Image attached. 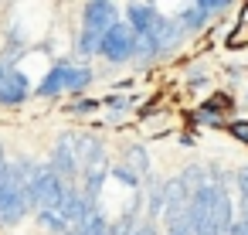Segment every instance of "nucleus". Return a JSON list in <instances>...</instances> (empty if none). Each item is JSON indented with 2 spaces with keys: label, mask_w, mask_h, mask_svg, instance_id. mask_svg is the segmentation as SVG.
Here are the masks:
<instances>
[{
  "label": "nucleus",
  "mask_w": 248,
  "mask_h": 235,
  "mask_svg": "<svg viewBox=\"0 0 248 235\" xmlns=\"http://www.w3.org/2000/svg\"><path fill=\"white\" fill-rule=\"evenodd\" d=\"M31 99V79L21 68H11L7 79L0 82V106H24Z\"/></svg>",
  "instance_id": "1a4fd4ad"
},
{
  "label": "nucleus",
  "mask_w": 248,
  "mask_h": 235,
  "mask_svg": "<svg viewBox=\"0 0 248 235\" xmlns=\"http://www.w3.org/2000/svg\"><path fill=\"white\" fill-rule=\"evenodd\" d=\"M7 170H11V160L4 157V143H0V187H4V181H7Z\"/></svg>",
  "instance_id": "5701e85b"
},
{
  "label": "nucleus",
  "mask_w": 248,
  "mask_h": 235,
  "mask_svg": "<svg viewBox=\"0 0 248 235\" xmlns=\"http://www.w3.org/2000/svg\"><path fill=\"white\" fill-rule=\"evenodd\" d=\"M160 17H163V14H160L156 4H126V7H123V21L133 28L136 38H146V34L160 24Z\"/></svg>",
  "instance_id": "6e6552de"
},
{
  "label": "nucleus",
  "mask_w": 248,
  "mask_h": 235,
  "mask_svg": "<svg viewBox=\"0 0 248 235\" xmlns=\"http://www.w3.org/2000/svg\"><path fill=\"white\" fill-rule=\"evenodd\" d=\"M99 45H102L99 34L78 31V38H75V55H78V58H92V55H99Z\"/></svg>",
  "instance_id": "a211bd4d"
},
{
  "label": "nucleus",
  "mask_w": 248,
  "mask_h": 235,
  "mask_svg": "<svg viewBox=\"0 0 248 235\" xmlns=\"http://www.w3.org/2000/svg\"><path fill=\"white\" fill-rule=\"evenodd\" d=\"M197 109H201V113H211V116L228 119V116L234 113V96H231V92H214V96H207Z\"/></svg>",
  "instance_id": "4468645a"
},
{
  "label": "nucleus",
  "mask_w": 248,
  "mask_h": 235,
  "mask_svg": "<svg viewBox=\"0 0 248 235\" xmlns=\"http://www.w3.org/2000/svg\"><path fill=\"white\" fill-rule=\"evenodd\" d=\"M95 109H102V99H75V102H68L72 116H92Z\"/></svg>",
  "instance_id": "6ab92c4d"
},
{
  "label": "nucleus",
  "mask_w": 248,
  "mask_h": 235,
  "mask_svg": "<svg viewBox=\"0 0 248 235\" xmlns=\"http://www.w3.org/2000/svg\"><path fill=\"white\" fill-rule=\"evenodd\" d=\"M38 215V225L45 228V232H51V235H68V218L58 211V208H41V211H34Z\"/></svg>",
  "instance_id": "2eb2a0df"
},
{
  "label": "nucleus",
  "mask_w": 248,
  "mask_h": 235,
  "mask_svg": "<svg viewBox=\"0 0 248 235\" xmlns=\"http://www.w3.org/2000/svg\"><path fill=\"white\" fill-rule=\"evenodd\" d=\"M65 75H68V58H58L45 75H41V82L34 85V96L38 99H58V96H65L68 89H65Z\"/></svg>",
  "instance_id": "9d476101"
},
{
  "label": "nucleus",
  "mask_w": 248,
  "mask_h": 235,
  "mask_svg": "<svg viewBox=\"0 0 248 235\" xmlns=\"http://www.w3.org/2000/svg\"><path fill=\"white\" fill-rule=\"evenodd\" d=\"M109 177H112V181H119V184H123V187H129V191H133V194H136V191H143V177H140V174H136V170H133V167H126V164H123V160H119V164H112V167H109Z\"/></svg>",
  "instance_id": "f3484780"
},
{
  "label": "nucleus",
  "mask_w": 248,
  "mask_h": 235,
  "mask_svg": "<svg viewBox=\"0 0 248 235\" xmlns=\"http://www.w3.org/2000/svg\"><path fill=\"white\" fill-rule=\"evenodd\" d=\"M228 133L238 143H248V119H228Z\"/></svg>",
  "instance_id": "412c9836"
},
{
  "label": "nucleus",
  "mask_w": 248,
  "mask_h": 235,
  "mask_svg": "<svg viewBox=\"0 0 248 235\" xmlns=\"http://www.w3.org/2000/svg\"><path fill=\"white\" fill-rule=\"evenodd\" d=\"M92 82H95L92 65H75V62H68V75H65V89H68V92L82 96V92H85Z\"/></svg>",
  "instance_id": "ddd939ff"
},
{
  "label": "nucleus",
  "mask_w": 248,
  "mask_h": 235,
  "mask_svg": "<svg viewBox=\"0 0 248 235\" xmlns=\"http://www.w3.org/2000/svg\"><path fill=\"white\" fill-rule=\"evenodd\" d=\"M133 235H156V221H143V225H140Z\"/></svg>",
  "instance_id": "b1692460"
},
{
  "label": "nucleus",
  "mask_w": 248,
  "mask_h": 235,
  "mask_svg": "<svg viewBox=\"0 0 248 235\" xmlns=\"http://www.w3.org/2000/svg\"><path fill=\"white\" fill-rule=\"evenodd\" d=\"M143 198H146V221H160L167 211V181L150 174L143 181Z\"/></svg>",
  "instance_id": "9b49d317"
},
{
  "label": "nucleus",
  "mask_w": 248,
  "mask_h": 235,
  "mask_svg": "<svg viewBox=\"0 0 248 235\" xmlns=\"http://www.w3.org/2000/svg\"><path fill=\"white\" fill-rule=\"evenodd\" d=\"M123 164H126V167H133L143 181L153 174V160H150V153H146V147H143V143H129V147L123 150Z\"/></svg>",
  "instance_id": "f8f14e48"
},
{
  "label": "nucleus",
  "mask_w": 248,
  "mask_h": 235,
  "mask_svg": "<svg viewBox=\"0 0 248 235\" xmlns=\"http://www.w3.org/2000/svg\"><path fill=\"white\" fill-rule=\"evenodd\" d=\"M48 164L58 177H65L68 184L78 187V174H82V164H78V150H75V130H65L58 136V143L51 147L48 153Z\"/></svg>",
  "instance_id": "39448f33"
},
{
  "label": "nucleus",
  "mask_w": 248,
  "mask_h": 235,
  "mask_svg": "<svg viewBox=\"0 0 248 235\" xmlns=\"http://www.w3.org/2000/svg\"><path fill=\"white\" fill-rule=\"evenodd\" d=\"M7 72H11V65H7V62H0V82L7 79Z\"/></svg>",
  "instance_id": "a878e982"
},
{
  "label": "nucleus",
  "mask_w": 248,
  "mask_h": 235,
  "mask_svg": "<svg viewBox=\"0 0 248 235\" xmlns=\"http://www.w3.org/2000/svg\"><path fill=\"white\" fill-rule=\"evenodd\" d=\"M187 225L194 235H228L234 225V201H231V184L207 181L187 208Z\"/></svg>",
  "instance_id": "f257e3e1"
},
{
  "label": "nucleus",
  "mask_w": 248,
  "mask_h": 235,
  "mask_svg": "<svg viewBox=\"0 0 248 235\" xmlns=\"http://www.w3.org/2000/svg\"><path fill=\"white\" fill-rule=\"evenodd\" d=\"M167 235H194L187 225H180V228H167Z\"/></svg>",
  "instance_id": "393cba45"
},
{
  "label": "nucleus",
  "mask_w": 248,
  "mask_h": 235,
  "mask_svg": "<svg viewBox=\"0 0 248 235\" xmlns=\"http://www.w3.org/2000/svg\"><path fill=\"white\" fill-rule=\"evenodd\" d=\"M133 106H136V96H123V92H109V96H102V109L116 119V116H123V113H133Z\"/></svg>",
  "instance_id": "dca6fc26"
},
{
  "label": "nucleus",
  "mask_w": 248,
  "mask_h": 235,
  "mask_svg": "<svg viewBox=\"0 0 248 235\" xmlns=\"http://www.w3.org/2000/svg\"><path fill=\"white\" fill-rule=\"evenodd\" d=\"M75 150H78L82 174L99 170V167H112V164H109V157H106V143H102L95 133H75Z\"/></svg>",
  "instance_id": "0eeeda50"
},
{
  "label": "nucleus",
  "mask_w": 248,
  "mask_h": 235,
  "mask_svg": "<svg viewBox=\"0 0 248 235\" xmlns=\"http://www.w3.org/2000/svg\"><path fill=\"white\" fill-rule=\"evenodd\" d=\"M234 187H238V201H241V208H248V164L234 170Z\"/></svg>",
  "instance_id": "aec40b11"
},
{
  "label": "nucleus",
  "mask_w": 248,
  "mask_h": 235,
  "mask_svg": "<svg viewBox=\"0 0 248 235\" xmlns=\"http://www.w3.org/2000/svg\"><path fill=\"white\" fill-rule=\"evenodd\" d=\"M68 187H75V184H68L65 177H58V174L51 170V164H48V160H45V164H34V170H31L34 211H41V208H62V201H65Z\"/></svg>",
  "instance_id": "f03ea898"
},
{
  "label": "nucleus",
  "mask_w": 248,
  "mask_h": 235,
  "mask_svg": "<svg viewBox=\"0 0 248 235\" xmlns=\"http://www.w3.org/2000/svg\"><path fill=\"white\" fill-rule=\"evenodd\" d=\"M119 21H123V11L112 0H89V4H82V31H89V34L106 38V31H112Z\"/></svg>",
  "instance_id": "423d86ee"
},
{
  "label": "nucleus",
  "mask_w": 248,
  "mask_h": 235,
  "mask_svg": "<svg viewBox=\"0 0 248 235\" xmlns=\"http://www.w3.org/2000/svg\"><path fill=\"white\" fill-rule=\"evenodd\" d=\"M224 11H231L228 0H194V4H184L177 11V24L184 34H197L211 21H217V14H224Z\"/></svg>",
  "instance_id": "20e7f679"
},
{
  "label": "nucleus",
  "mask_w": 248,
  "mask_h": 235,
  "mask_svg": "<svg viewBox=\"0 0 248 235\" xmlns=\"http://www.w3.org/2000/svg\"><path fill=\"white\" fill-rule=\"evenodd\" d=\"M204 85H207V68H190L187 89H204Z\"/></svg>",
  "instance_id": "4be33fe9"
},
{
  "label": "nucleus",
  "mask_w": 248,
  "mask_h": 235,
  "mask_svg": "<svg viewBox=\"0 0 248 235\" xmlns=\"http://www.w3.org/2000/svg\"><path fill=\"white\" fill-rule=\"evenodd\" d=\"M99 55L112 65H126V62H136L140 55V38L133 34V28L126 21H119L112 31H106L102 45H99Z\"/></svg>",
  "instance_id": "7ed1b4c3"
}]
</instances>
